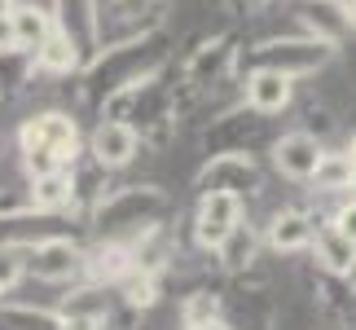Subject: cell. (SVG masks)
I'll use <instances>...</instances> for the list:
<instances>
[{"instance_id":"cell-24","label":"cell","mask_w":356,"mask_h":330,"mask_svg":"<svg viewBox=\"0 0 356 330\" xmlns=\"http://www.w3.org/2000/svg\"><path fill=\"white\" fill-rule=\"evenodd\" d=\"M352 256H356V246L334 225H321L317 238H312V246H308V265L321 269V273H334V278H343V273H348Z\"/></svg>"},{"instance_id":"cell-15","label":"cell","mask_w":356,"mask_h":330,"mask_svg":"<svg viewBox=\"0 0 356 330\" xmlns=\"http://www.w3.org/2000/svg\"><path fill=\"white\" fill-rule=\"evenodd\" d=\"M291 26L295 31H304L312 40H325V45H334L339 53L348 49L352 40V18L343 9V0H299V5L291 9Z\"/></svg>"},{"instance_id":"cell-1","label":"cell","mask_w":356,"mask_h":330,"mask_svg":"<svg viewBox=\"0 0 356 330\" xmlns=\"http://www.w3.org/2000/svg\"><path fill=\"white\" fill-rule=\"evenodd\" d=\"M168 62H172V40H168V31L128 40V45H106L97 53H88V62L79 66V75H75L79 106L102 115L106 97H115L123 84H132V79L159 71V66H168Z\"/></svg>"},{"instance_id":"cell-18","label":"cell","mask_w":356,"mask_h":330,"mask_svg":"<svg viewBox=\"0 0 356 330\" xmlns=\"http://www.w3.org/2000/svg\"><path fill=\"white\" fill-rule=\"evenodd\" d=\"M132 269H136V260L123 238H92L84 246V282L102 286V291H115Z\"/></svg>"},{"instance_id":"cell-34","label":"cell","mask_w":356,"mask_h":330,"mask_svg":"<svg viewBox=\"0 0 356 330\" xmlns=\"http://www.w3.org/2000/svg\"><path fill=\"white\" fill-rule=\"evenodd\" d=\"M343 155H348V159H352V163H356V128H352V132H348V136H343Z\"/></svg>"},{"instance_id":"cell-21","label":"cell","mask_w":356,"mask_h":330,"mask_svg":"<svg viewBox=\"0 0 356 330\" xmlns=\"http://www.w3.org/2000/svg\"><path fill=\"white\" fill-rule=\"evenodd\" d=\"M31 62H35V75H40V79H75L79 66L88 62V53L79 49L66 31H53L44 45L35 49Z\"/></svg>"},{"instance_id":"cell-8","label":"cell","mask_w":356,"mask_h":330,"mask_svg":"<svg viewBox=\"0 0 356 330\" xmlns=\"http://www.w3.org/2000/svg\"><path fill=\"white\" fill-rule=\"evenodd\" d=\"M84 238L79 233H49L22 246V269L26 282L44 286H79L84 282Z\"/></svg>"},{"instance_id":"cell-7","label":"cell","mask_w":356,"mask_h":330,"mask_svg":"<svg viewBox=\"0 0 356 330\" xmlns=\"http://www.w3.org/2000/svg\"><path fill=\"white\" fill-rule=\"evenodd\" d=\"M273 119L268 115H255V110H246L242 102L220 110V115H211L207 123L198 128V150L202 159L211 155H259V150L273 146Z\"/></svg>"},{"instance_id":"cell-30","label":"cell","mask_w":356,"mask_h":330,"mask_svg":"<svg viewBox=\"0 0 356 330\" xmlns=\"http://www.w3.org/2000/svg\"><path fill=\"white\" fill-rule=\"evenodd\" d=\"M330 225H334V229H339V233H343V238L356 246V198H352V194H343V198L334 203V212H330Z\"/></svg>"},{"instance_id":"cell-17","label":"cell","mask_w":356,"mask_h":330,"mask_svg":"<svg viewBox=\"0 0 356 330\" xmlns=\"http://www.w3.org/2000/svg\"><path fill=\"white\" fill-rule=\"evenodd\" d=\"M259 256H264V233H259V225L246 216L242 225L211 251V265H216L220 278H246V273L259 269Z\"/></svg>"},{"instance_id":"cell-6","label":"cell","mask_w":356,"mask_h":330,"mask_svg":"<svg viewBox=\"0 0 356 330\" xmlns=\"http://www.w3.org/2000/svg\"><path fill=\"white\" fill-rule=\"evenodd\" d=\"M339 58L334 45L325 40H312L304 31H277V36H264V40H251L238 58V75L242 71H277L295 84L304 79H317L325 66Z\"/></svg>"},{"instance_id":"cell-5","label":"cell","mask_w":356,"mask_h":330,"mask_svg":"<svg viewBox=\"0 0 356 330\" xmlns=\"http://www.w3.org/2000/svg\"><path fill=\"white\" fill-rule=\"evenodd\" d=\"M176 198L163 189L159 181H132V185H111L102 194V203L88 212L84 229L92 238H136L141 229L159 225V220H172Z\"/></svg>"},{"instance_id":"cell-38","label":"cell","mask_w":356,"mask_h":330,"mask_svg":"<svg viewBox=\"0 0 356 330\" xmlns=\"http://www.w3.org/2000/svg\"><path fill=\"white\" fill-rule=\"evenodd\" d=\"M343 9H348V18H352V26H356V0H343Z\"/></svg>"},{"instance_id":"cell-29","label":"cell","mask_w":356,"mask_h":330,"mask_svg":"<svg viewBox=\"0 0 356 330\" xmlns=\"http://www.w3.org/2000/svg\"><path fill=\"white\" fill-rule=\"evenodd\" d=\"M115 313H92V308H71L62 313V330H111Z\"/></svg>"},{"instance_id":"cell-31","label":"cell","mask_w":356,"mask_h":330,"mask_svg":"<svg viewBox=\"0 0 356 330\" xmlns=\"http://www.w3.org/2000/svg\"><path fill=\"white\" fill-rule=\"evenodd\" d=\"M225 5H229V13H246V18H255L268 0H225Z\"/></svg>"},{"instance_id":"cell-35","label":"cell","mask_w":356,"mask_h":330,"mask_svg":"<svg viewBox=\"0 0 356 330\" xmlns=\"http://www.w3.org/2000/svg\"><path fill=\"white\" fill-rule=\"evenodd\" d=\"M343 286L356 295V256H352V265H348V273H343Z\"/></svg>"},{"instance_id":"cell-26","label":"cell","mask_w":356,"mask_h":330,"mask_svg":"<svg viewBox=\"0 0 356 330\" xmlns=\"http://www.w3.org/2000/svg\"><path fill=\"white\" fill-rule=\"evenodd\" d=\"M0 330H62V313L26 299H0Z\"/></svg>"},{"instance_id":"cell-9","label":"cell","mask_w":356,"mask_h":330,"mask_svg":"<svg viewBox=\"0 0 356 330\" xmlns=\"http://www.w3.org/2000/svg\"><path fill=\"white\" fill-rule=\"evenodd\" d=\"M172 0H97V49L168 31Z\"/></svg>"},{"instance_id":"cell-14","label":"cell","mask_w":356,"mask_h":330,"mask_svg":"<svg viewBox=\"0 0 356 330\" xmlns=\"http://www.w3.org/2000/svg\"><path fill=\"white\" fill-rule=\"evenodd\" d=\"M321 150H325V141H317V136L304 132V128H291V132H277V136H273L268 163H273V172H277L282 181L308 185L312 172H317V163H321Z\"/></svg>"},{"instance_id":"cell-2","label":"cell","mask_w":356,"mask_h":330,"mask_svg":"<svg viewBox=\"0 0 356 330\" xmlns=\"http://www.w3.org/2000/svg\"><path fill=\"white\" fill-rule=\"evenodd\" d=\"M238 58H242V31L238 26H220V31L198 36L176 62V119L189 123L194 110L211 97L216 88L238 79Z\"/></svg>"},{"instance_id":"cell-23","label":"cell","mask_w":356,"mask_h":330,"mask_svg":"<svg viewBox=\"0 0 356 330\" xmlns=\"http://www.w3.org/2000/svg\"><path fill=\"white\" fill-rule=\"evenodd\" d=\"M163 295H168V282H163L159 273H145V269H132L128 278L115 286V299L123 304V313H132V317L154 313L163 304Z\"/></svg>"},{"instance_id":"cell-36","label":"cell","mask_w":356,"mask_h":330,"mask_svg":"<svg viewBox=\"0 0 356 330\" xmlns=\"http://www.w3.org/2000/svg\"><path fill=\"white\" fill-rule=\"evenodd\" d=\"M13 5H18V0H0V18H9V13H13Z\"/></svg>"},{"instance_id":"cell-33","label":"cell","mask_w":356,"mask_h":330,"mask_svg":"<svg viewBox=\"0 0 356 330\" xmlns=\"http://www.w3.org/2000/svg\"><path fill=\"white\" fill-rule=\"evenodd\" d=\"M181 330H234L225 317H211V322H194V326H181Z\"/></svg>"},{"instance_id":"cell-16","label":"cell","mask_w":356,"mask_h":330,"mask_svg":"<svg viewBox=\"0 0 356 330\" xmlns=\"http://www.w3.org/2000/svg\"><path fill=\"white\" fill-rule=\"evenodd\" d=\"M238 93H242V106L255 110V115H268L277 119L286 115L295 102H299V84L286 79L277 71H242L238 75Z\"/></svg>"},{"instance_id":"cell-25","label":"cell","mask_w":356,"mask_h":330,"mask_svg":"<svg viewBox=\"0 0 356 330\" xmlns=\"http://www.w3.org/2000/svg\"><path fill=\"white\" fill-rule=\"evenodd\" d=\"M348 176H352V159L343 155V146H325L321 150V163H317V172H312V194L317 198H330L339 203L348 194Z\"/></svg>"},{"instance_id":"cell-19","label":"cell","mask_w":356,"mask_h":330,"mask_svg":"<svg viewBox=\"0 0 356 330\" xmlns=\"http://www.w3.org/2000/svg\"><path fill=\"white\" fill-rule=\"evenodd\" d=\"M26 207L40 216H75V176L71 172H49V176H31L22 185Z\"/></svg>"},{"instance_id":"cell-22","label":"cell","mask_w":356,"mask_h":330,"mask_svg":"<svg viewBox=\"0 0 356 330\" xmlns=\"http://www.w3.org/2000/svg\"><path fill=\"white\" fill-rule=\"evenodd\" d=\"M53 22L84 53H97V0H53Z\"/></svg>"},{"instance_id":"cell-13","label":"cell","mask_w":356,"mask_h":330,"mask_svg":"<svg viewBox=\"0 0 356 330\" xmlns=\"http://www.w3.org/2000/svg\"><path fill=\"white\" fill-rule=\"evenodd\" d=\"M317 229H321V220L312 207H304V203H282V207H273L264 216V225H259L264 251H273V256H308Z\"/></svg>"},{"instance_id":"cell-4","label":"cell","mask_w":356,"mask_h":330,"mask_svg":"<svg viewBox=\"0 0 356 330\" xmlns=\"http://www.w3.org/2000/svg\"><path fill=\"white\" fill-rule=\"evenodd\" d=\"M79 159H84V132L71 110L44 106L18 123V168L26 181L49 172H71Z\"/></svg>"},{"instance_id":"cell-27","label":"cell","mask_w":356,"mask_h":330,"mask_svg":"<svg viewBox=\"0 0 356 330\" xmlns=\"http://www.w3.org/2000/svg\"><path fill=\"white\" fill-rule=\"evenodd\" d=\"M35 62L26 58V53L18 49H9V53H0V106H13L18 97H26V93L35 88Z\"/></svg>"},{"instance_id":"cell-10","label":"cell","mask_w":356,"mask_h":330,"mask_svg":"<svg viewBox=\"0 0 356 330\" xmlns=\"http://www.w3.org/2000/svg\"><path fill=\"white\" fill-rule=\"evenodd\" d=\"M264 189H268V176L255 155H211L194 172V194H238L251 203Z\"/></svg>"},{"instance_id":"cell-39","label":"cell","mask_w":356,"mask_h":330,"mask_svg":"<svg viewBox=\"0 0 356 330\" xmlns=\"http://www.w3.org/2000/svg\"><path fill=\"white\" fill-rule=\"evenodd\" d=\"M0 159H5V132H0Z\"/></svg>"},{"instance_id":"cell-12","label":"cell","mask_w":356,"mask_h":330,"mask_svg":"<svg viewBox=\"0 0 356 330\" xmlns=\"http://www.w3.org/2000/svg\"><path fill=\"white\" fill-rule=\"evenodd\" d=\"M242 220H246V198H238V194H198L194 216H189V242L211 256Z\"/></svg>"},{"instance_id":"cell-37","label":"cell","mask_w":356,"mask_h":330,"mask_svg":"<svg viewBox=\"0 0 356 330\" xmlns=\"http://www.w3.org/2000/svg\"><path fill=\"white\" fill-rule=\"evenodd\" d=\"M348 194L356 198V163H352V176H348Z\"/></svg>"},{"instance_id":"cell-3","label":"cell","mask_w":356,"mask_h":330,"mask_svg":"<svg viewBox=\"0 0 356 330\" xmlns=\"http://www.w3.org/2000/svg\"><path fill=\"white\" fill-rule=\"evenodd\" d=\"M102 115L132 123L145 146L176 141V128H181V119H176V58L168 66H159V71L123 84L115 97H106Z\"/></svg>"},{"instance_id":"cell-28","label":"cell","mask_w":356,"mask_h":330,"mask_svg":"<svg viewBox=\"0 0 356 330\" xmlns=\"http://www.w3.org/2000/svg\"><path fill=\"white\" fill-rule=\"evenodd\" d=\"M26 282L22 269V246H0V299H9Z\"/></svg>"},{"instance_id":"cell-20","label":"cell","mask_w":356,"mask_h":330,"mask_svg":"<svg viewBox=\"0 0 356 330\" xmlns=\"http://www.w3.org/2000/svg\"><path fill=\"white\" fill-rule=\"evenodd\" d=\"M13 22V49L26 53V58H35V49L44 45V40L58 31V22H53V9L40 5V0H18L9 13Z\"/></svg>"},{"instance_id":"cell-11","label":"cell","mask_w":356,"mask_h":330,"mask_svg":"<svg viewBox=\"0 0 356 330\" xmlns=\"http://www.w3.org/2000/svg\"><path fill=\"white\" fill-rule=\"evenodd\" d=\"M145 155V141H141V132L132 128V123H123V119H97L92 123V132L84 136V159L92 163V168H102V172H123V168H132L136 159Z\"/></svg>"},{"instance_id":"cell-32","label":"cell","mask_w":356,"mask_h":330,"mask_svg":"<svg viewBox=\"0 0 356 330\" xmlns=\"http://www.w3.org/2000/svg\"><path fill=\"white\" fill-rule=\"evenodd\" d=\"M9 49H13V22L0 18V53H9Z\"/></svg>"},{"instance_id":"cell-40","label":"cell","mask_w":356,"mask_h":330,"mask_svg":"<svg viewBox=\"0 0 356 330\" xmlns=\"http://www.w3.org/2000/svg\"><path fill=\"white\" fill-rule=\"evenodd\" d=\"M136 330H154V326H136Z\"/></svg>"}]
</instances>
